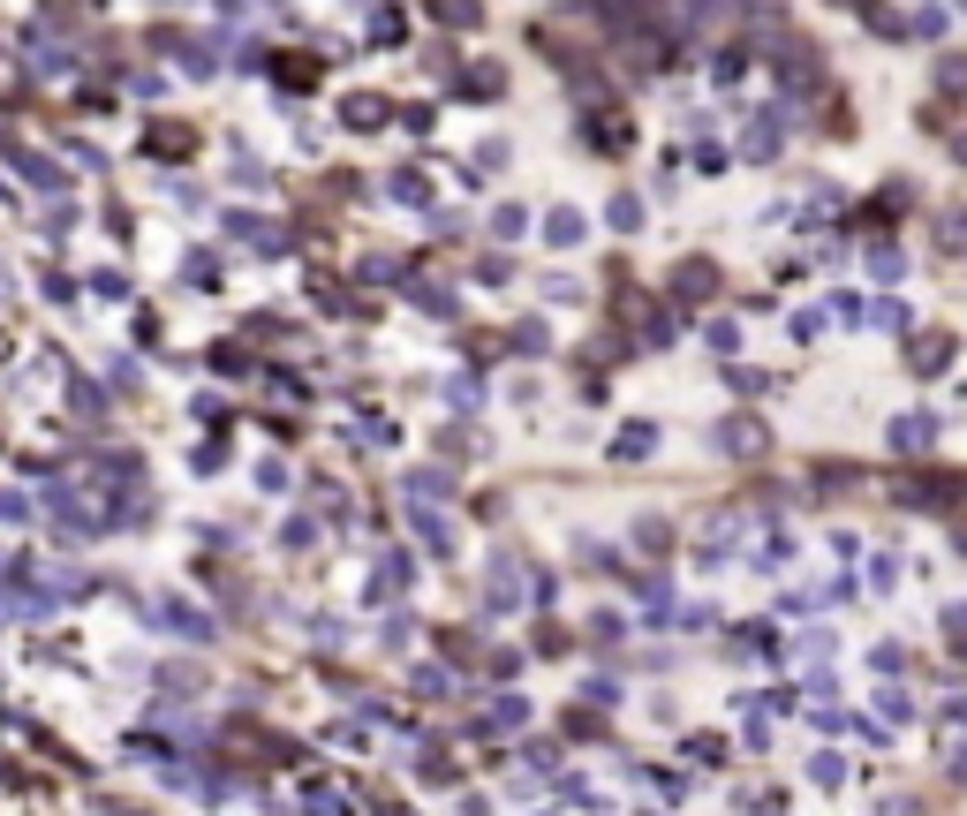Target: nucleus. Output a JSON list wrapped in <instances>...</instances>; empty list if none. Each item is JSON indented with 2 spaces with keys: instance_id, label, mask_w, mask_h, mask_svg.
Listing matches in <instances>:
<instances>
[{
  "instance_id": "obj_1",
  "label": "nucleus",
  "mask_w": 967,
  "mask_h": 816,
  "mask_svg": "<svg viewBox=\"0 0 967 816\" xmlns=\"http://www.w3.org/2000/svg\"><path fill=\"white\" fill-rule=\"evenodd\" d=\"M937 439V416H922V408H907L900 424H892V446H900V454H915V446H930Z\"/></svg>"
},
{
  "instance_id": "obj_2",
  "label": "nucleus",
  "mask_w": 967,
  "mask_h": 816,
  "mask_svg": "<svg viewBox=\"0 0 967 816\" xmlns=\"http://www.w3.org/2000/svg\"><path fill=\"white\" fill-rule=\"evenodd\" d=\"M552 242H582V220H575V212H552Z\"/></svg>"
},
{
  "instance_id": "obj_3",
  "label": "nucleus",
  "mask_w": 967,
  "mask_h": 816,
  "mask_svg": "<svg viewBox=\"0 0 967 816\" xmlns=\"http://www.w3.org/2000/svg\"><path fill=\"white\" fill-rule=\"evenodd\" d=\"M945 250H967V212H945Z\"/></svg>"
},
{
  "instance_id": "obj_4",
  "label": "nucleus",
  "mask_w": 967,
  "mask_h": 816,
  "mask_svg": "<svg viewBox=\"0 0 967 816\" xmlns=\"http://www.w3.org/2000/svg\"><path fill=\"white\" fill-rule=\"evenodd\" d=\"M960 159H967V136H960Z\"/></svg>"
}]
</instances>
